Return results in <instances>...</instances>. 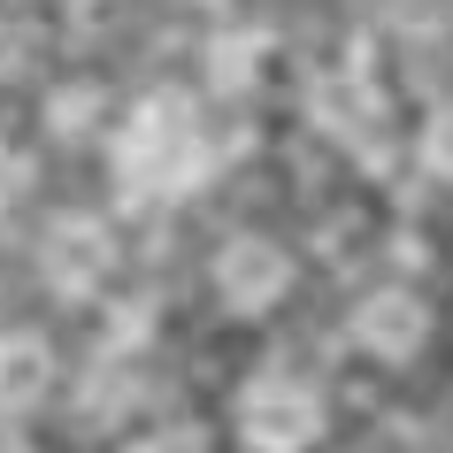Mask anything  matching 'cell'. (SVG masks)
<instances>
[{
	"label": "cell",
	"instance_id": "cell-2",
	"mask_svg": "<svg viewBox=\"0 0 453 453\" xmlns=\"http://www.w3.org/2000/svg\"><path fill=\"white\" fill-rule=\"evenodd\" d=\"M54 346L39 331H0V415H31V407H47V392H54Z\"/></svg>",
	"mask_w": 453,
	"mask_h": 453
},
{
	"label": "cell",
	"instance_id": "cell-7",
	"mask_svg": "<svg viewBox=\"0 0 453 453\" xmlns=\"http://www.w3.org/2000/svg\"><path fill=\"white\" fill-rule=\"evenodd\" d=\"M0 453H39V438L24 430V415H0Z\"/></svg>",
	"mask_w": 453,
	"mask_h": 453
},
{
	"label": "cell",
	"instance_id": "cell-1",
	"mask_svg": "<svg viewBox=\"0 0 453 453\" xmlns=\"http://www.w3.org/2000/svg\"><path fill=\"white\" fill-rule=\"evenodd\" d=\"M39 277H47L54 300H93L116 277V231L85 208L54 215L47 231H39Z\"/></svg>",
	"mask_w": 453,
	"mask_h": 453
},
{
	"label": "cell",
	"instance_id": "cell-3",
	"mask_svg": "<svg viewBox=\"0 0 453 453\" xmlns=\"http://www.w3.org/2000/svg\"><path fill=\"white\" fill-rule=\"evenodd\" d=\"M308 415H300V392H285V384H254V392H246V438H254V446H300V438H308Z\"/></svg>",
	"mask_w": 453,
	"mask_h": 453
},
{
	"label": "cell",
	"instance_id": "cell-4",
	"mask_svg": "<svg viewBox=\"0 0 453 453\" xmlns=\"http://www.w3.org/2000/svg\"><path fill=\"white\" fill-rule=\"evenodd\" d=\"M215 277H223V300H231V308H262V300L285 292V262L262 254V246H231Z\"/></svg>",
	"mask_w": 453,
	"mask_h": 453
},
{
	"label": "cell",
	"instance_id": "cell-5",
	"mask_svg": "<svg viewBox=\"0 0 453 453\" xmlns=\"http://www.w3.org/2000/svg\"><path fill=\"white\" fill-rule=\"evenodd\" d=\"M24 185H31V162H16V154H8V139H0V208H8Z\"/></svg>",
	"mask_w": 453,
	"mask_h": 453
},
{
	"label": "cell",
	"instance_id": "cell-6",
	"mask_svg": "<svg viewBox=\"0 0 453 453\" xmlns=\"http://www.w3.org/2000/svg\"><path fill=\"white\" fill-rule=\"evenodd\" d=\"M131 453H200V438H192V430H154V438H139Z\"/></svg>",
	"mask_w": 453,
	"mask_h": 453
}]
</instances>
